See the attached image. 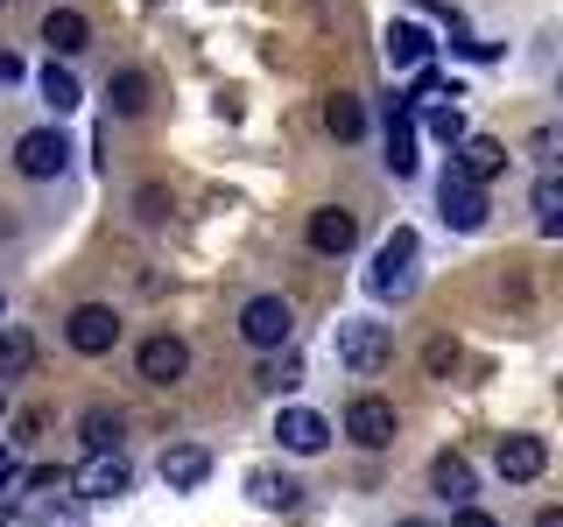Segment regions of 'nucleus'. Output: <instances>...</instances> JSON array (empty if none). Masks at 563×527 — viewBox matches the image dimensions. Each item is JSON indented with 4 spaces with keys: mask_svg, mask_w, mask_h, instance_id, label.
<instances>
[{
    "mask_svg": "<svg viewBox=\"0 0 563 527\" xmlns=\"http://www.w3.org/2000/svg\"><path fill=\"white\" fill-rule=\"evenodd\" d=\"M416 254H422V239L409 233V225H395L387 246L374 254V268H366V289H374L380 303H401V295L416 289Z\"/></svg>",
    "mask_w": 563,
    "mask_h": 527,
    "instance_id": "f257e3e1",
    "label": "nucleus"
},
{
    "mask_svg": "<svg viewBox=\"0 0 563 527\" xmlns=\"http://www.w3.org/2000/svg\"><path fill=\"white\" fill-rule=\"evenodd\" d=\"M240 338L254 345V351H289L296 310L282 303V295H246V303H240Z\"/></svg>",
    "mask_w": 563,
    "mask_h": 527,
    "instance_id": "f03ea898",
    "label": "nucleus"
},
{
    "mask_svg": "<svg viewBox=\"0 0 563 527\" xmlns=\"http://www.w3.org/2000/svg\"><path fill=\"white\" fill-rule=\"evenodd\" d=\"M64 345L78 351V359H106V351L120 345V310L113 303H78L64 316Z\"/></svg>",
    "mask_w": 563,
    "mask_h": 527,
    "instance_id": "7ed1b4c3",
    "label": "nucleus"
},
{
    "mask_svg": "<svg viewBox=\"0 0 563 527\" xmlns=\"http://www.w3.org/2000/svg\"><path fill=\"white\" fill-rule=\"evenodd\" d=\"M339 359H345V373H380L387 359H395V338H387V324H374V316H352V324L339 330Z\"/></svg>",
    "mask_w": 563,
    "mask_h": 527,
    "instance_id": "20e7f679",
    "label": "nucleus"
},
{
    "mask_svg": "<svg viewBox=\"0 0 563 527\" xmlns=\"http://www.w3.org/2000/svg\"><path fill=\"white\" fill-rule=\"evenodd\" d=\"M437 211H444V225L451 233H479L486 225V183H472L465 169H444V183H437Z\"/></svg>",
    "mask_w": 563,
    "mask_h": 527,
    "instance_id": "39448f33",
    "label": "nucleus"
},
{
    "mask_svg": "<svg viewBox=\"0 0 563 527\" xmlns=\"http://www.w3.org/2000/svg\"><path fill=\"white\" fill-rule=\"evenodd\" d=\"M134 373L148 380V386H176L190 373V345L176 338V330H148V338L134 345Z\"/></svg>",
    "mask_w": 563,
    "mask_h": 527,
    "instance_id": "423d86ee",
    "label": "nucleus"
},
{
    "mask_svg": "<svg viewBox=\"0 0 563 527\" xmlns=\"http://www.w3.org/2000/svg\"><path fill=\"white\" fill-rule=\"evenodd\" d=\"M70 492H78V500H120V492H134V464H128V450L85 457V464L70 471Z\"/></svg>",
    "mask_w": 563,
    "mask_h": 527,
    "instance_id": "0eeeda50",
    "label": "nucleus"
},
{
    "mask_svg": "<svg viewBox=\"0 0 563 527\" xmlns=\"http://www.w3.org/2000/svg\"><path fill=\"white\" fill-rule=\"evenodd\" d=\"M14 169L35 176V183H49V176H64V169H70V141H64L57 127L22 134V141H14Z\"/></svg>",
    "mask_w": 563,
    "mask_h": 527,
    "instance_id": "6e6552de",
    "label": "nucleus"
},
{
    "mask_svg": "<svg viewBox=\"0 0 563 527\" xmlns=\"http://www.w3.org/2000/svg\"><path fill=\"white\" fill-rule=\"evenodd\" d=\"M395 429H401V422H395V408H387L380 394L345 401V436H352L360 450H387V444H395Z\"/></svg>",
    "mask_w": 563,
    "mask_h": 527,
    "instance_id": "1a4fd4ad",
    "label": "nucleus"
},
{
    "mask_svg": "<svg viewBox=\"0 0 563 527\" xmlns=\"http://www.w3.org/2000/svg\"><path fill=\"white\" fill-rule=\"evenodd\" d=\"M303 239H310V254H352V246H360V211L317 204L310 225H303Z\"/></svg>",
    "mask_w": 563,
    "mask_h": 527,
    "instance_id": "9d476101",
    "label": "nucleus"
},
{
    "mask_svg": "<svg viewBox=\"0 0 563 527\" xmlns=\"http://www.w3.org/2000/svg\"><path fill=\"white\" fill-rule=\"evenodd\" d=\"M275 444L289 457H317V450H331V422L317 408H282L275 415Z\"/></svg>",
    "mask_w": 563,
    "mask_h": 527,
    "instance_id": "9b49d317",
    "label": "nucleus"
},
{
    "mask_svg": "<svg viewBox=\"0 0 563 527\" xmlns=\"http://www.w3.org/2000/svg\"><path fill=\"white\" fill-rule=\"evenodd\" d=\"M542 464H550V450H542V436H500V450H493V471H500L507 485H536Z\"/></svg>",
    "mask_w": 563,
    "mask_h": 527,
    "instance_id": "f8f14e48",
    "label": "nucleus"
},
{
    "mask_svg": "<svg viewBox=\"0 0 563 527\" xmlns=\"http://www.w3.org/2000/svg\"><path fill=\"white\" fill-rule=\"evenodd\" d=\"M380 120H387V169L416 176V105L409 99H380Z\"/></svg>",
    "mask_w": 563,
    "mask_h": 527,
    "instance_id": "ddd939ff",
    "label": "nucleus"
},
{
    "mask_svg": "<svg viewBox=\"0 0 563 527\" xmlns=\"http://www.w3.org/2000/svg\"><path fill=\"white\" fill-rule=\"evenodd\" d=\"M246 500L268 506V514H296V506H303V485H296V471H282V464H254L246 471Z\"/></svg>",
    "mask_w": 563,
    "mask_h": 527,
    "instance_id": "4468645a",
    "label": "nucleus"
},
{
    "mask_svg": "<svg viewBox=\"0 0 563 527\" xmlns=\"http://www.w3.org/2000/svg\"><path fill=\"white\" fill-rule=\"evenodd\" d=\"M430 492H437V500H451V506H472V492H479L472 457H465V450H437V457H430Z\"/></svg>",
    "mask_w": 563,
    "mask_h": 527,
    "instance_id": "2eb2a0df",
    "label": "nucleus"
},
{
    "mask_svg": "<svg viewBox=\"0 0 563 527\" xmlns=\"http://www.w3.org/2000/svg\"><path fill=\"white\" fill-rule=\"evenodd\" d=\"M163 485L169 492H190V485H205L211 479V450H198V444H176V450H163Z\"/></svg>",
    "mask_w": 563,
    "mask_h": 527,
    "instance_id": "dca6fc26",
    "label": "nucleus"
},
{
    "mask_svg": "<svg viewBox=\"0 0 563 527\" xmlns=\"http://www.w3.org/2000/svg\"><path fill=\"white\" fill-rule=\"evenodd\" d=\"M430 29L422 22H387V64H401V70H430Z\"/></svg>",
    "mask_w": 563,
    "mask_h": 527,
    "instance_id": "f3484780",
    "label": "nucleus"
},
{
    "mask_svg": "<svg viewBox=\"0 0 563 527\" xmlns=\"http://www.w3.org/2000/svg\"><path fill=\"white\" fill-rule=\"evenodd\" d=\"M43 43L57 49V57H78V49L92 43V22H85L78 8H49V14H43Z\"/></svg>",
    "mask_w": 563,
    "mask_h": 527,
    "instance_id": "a211bd4d",
    "label": "nucleus"
},
{
    "mask_svg": "<svg viewBox=\"0 0 563 527\" xmlns=\"http://www.w3.org/2000/svg\"><path fill=\"white\" fill-rule=\"evenodd\" d=\"M78 436H85V457H106V450H120V436H128V415L120 408H85Z\"/></svg>",
    "mask_w": 563,
    "mask_h": 527,
    "instance_id": "6ab92c4d",
    "label": "nucleus"
},
{
    "mask_svg": "<svg viewBox=\"0 0 563 527\" xmlns=\"http://www.w3.org/2000/svg\"><path fill=\"white\" fill-rule=\"evenodd\" d=\"M324 134L352 148V141L366 134V99H360V92H331V99H324Z\"/></svg>",
    "mask_w": 563,
    "mask_h": 527,
    "instance_id": "aec40b11",
    "label": "nucleus"
},
{
    "mask_svg": "<svg viewBox=\"0 0 563 527\" xmlns=\"http://www.w3.org/2000/svg\"><path fill=\"white\" fill-rule=\"evenodd\" d=\"M106 99H113V113L141 120V113L155 105V78H148V70H113V85H106Z\"/></svg>",
    "mask_w": 563,
    "mask_h": 527,
    "instance_id": "412c9836",
    "label": "nucleus"
},
{
    "mask_svg": "<svg viewBox=\"0 0 563 527\" xmlns=\"http://www.w3.org/2000/svg\"><path fill=\"white\" fill-rule=\"evenodd\" d=\"M457 169L472 176V183H493V176L507 169V148L493 134H465V148H457Z\"/></svg>",
    "mask_w": 563,
    "mask_h": 527,
    "instance_id": "4be33fe9",
    "label": "nucleus"
},
{
    "mask_svg": "<svg viewBox=\"0 0 563 527\" xmlns=\"http://www.w3.org/2000/svg\"><path fill=\"white\" fill-rule=\"evenodd\" d=\"M261 386H268V394H296V386H303V351H268Z\"/></svg>",
    "mask_w": 563,
    "mask_h": 527,
    "instance_id": "5701e85b",
    "label": "nucleus"
},
{
    "mask_svg": "<svg viewBox=\"0 0 563 527\" xmlns=\"http://www.w3.org/2000/svg\"><path fill=\"white\" fill-rule=\"evenodd\" d=\"M35 85H43V105H57V113H70V105L85 99V92H78V78H70L64 64H49V70H43V78H35Z\"/></svg>",
    "mask_w": 563,
    "mask_h": 527,
    "instance_id": "b1692460",
    "label": "nucleus"
},
{
    "mask_svg": "<svg viewBox=\"0 0 563 527\" xmlns=\"http://www.w3.org/2000/svg\"><path fill=\"white\" fill-rule=\"evenodd\" d=\"M29 366H35V338H29L22 324L0 330V373H29Z\"/></svg>",
    "mask_w": 563,
    "mask_h": 527,
    "instance_id": "393cba45",
    "label": "nucleus"
},
{
    "mask_svg": "<svg viewBox=\"0 0 563 527\" xmlns=\"http://www.w3.org/2000/svg\"><path fill=\"white\" fill-rule=\"evenodd\" d=\"M422 366H430V373H457L465 351H457V338H430V345H422Z\"/></svg>",
    "mask_w": 563,
    "mask_h": 527,
    "instance_id": "a878e982",
    "label": "nucleus"
},
{
    "mask_svg": "<svg viewBox=\"0 0 563 527\" xmlns=\"http://www.w3.org/2000/svg\"><path fill=\"white\" fill-rule=\"evenodd\" d=\"M430 134L451 141V148H465V113H457V105H437V113H430Z\"/></svg>",
    "mask_w": 563,
    "mask_h": 527,
    "instance_id": "bb28decb",
    "label": "nucleus"
},
{
    "mask_svg": "<svg viewBox=\"0 0 563 527\" xmlns=\"http://www.w3.org/2000/svg\"><path fill=\"white\" fill-rule=\"evenodd\" d=\"M134 204H141V218H148V225H163V218H169V190H163V183H148Z\"/></svg>",
    "mask_w": 563,
    "mask_h": 527,
    "instance_id": "cd10ccee",
    "label": "nucleus"
},
{
    "mask_svg": "<svg viewBox=\"0 0 563 527\" xmlns=\"http://www.w3.org/2000/svg\"><path fill=\"white\" fill-rule=\"evenodd\" d=\"M528 148H536L542 162L556 169V162H563V127H536V141H528Z\"/></svg>",
    "mask_w": 563,
    "mask_h": 527,
    "instance_id": "c85d7f7f",
    "label": "nucleus"
},
{
    "mask_svg": "<svg viewBox=\"0 0 563 527\" xmlns=\"http://www.w3.org/2000/svg\"><path fill=\"white\" fill-rule=\"evenodd\" d=\"M536 211H542V218L563 211V183H556V176H542V183H536Z\"/></svg>",
    "mask_w": 563,
    "mask_h": 527,
    "instance_id": "c756f323",
    "label": "nucleus"
},
{
    "mask_svg": "<svg viewBox=\"0 0 563 527\" xmlns=\"http://www.w3.org/2000/svg\"><path fill=\"white\" fill-rule=\"evenodd\" d=\"M451 527H500V520H493L486 506H457V514H451Z\"/></svg>",
    "mask_w": 563,
    "mask_h": 527,
    "instance_id": "7c9ffc66",
    "label": "nucleus"
},
{
    "mask_svg": "<svg viewBox=\"0 0 563 527\" xmlns=\"http://www.w3.org/2000/svg\"><path fill=\"white\" fill-rule=\"evenodd\" d=\"M29 70H22V57H14V49H0V85H22Z\"/></svg>",
    "mask_w": 563,
    "mask_h": 527,
    "instance_id": "2f4dec72",
    "label": "nucleus"
},
{
    "mask_svg": "<svg viewBox=\"0 0 563 527\" xmlns=\"http://www.w3.org/2000/svg\"><path fill=\"white\" fill-rule=\"evenodd\" d=\"M14 485V450H0V492Z\"/></svg>",
    "mask_w": 563,
    "mask_h": 527,
    "instance_id": "473e14b6",
    "label": "nucleus"
},
{
    "mask_svg": "<svg viewBox=\"0 0 563 527\" xmlns=\"http://www.w3.org/2000/svg\"><path fill=\"white\" fill-rule=\"evenodd\" d=\"M542 239H563V211H550V218H542Z\"/></svg>",
    "mask_w": 563,
    "mask_h": 527,
    "instance_id": "72a5a7b5",
    "label": "nucleus"
},
{
    "mask_svg": "<svg viewBox=\"0 0 563 527\" xmlns=\"http://www.w3.org/2000/svg\"><path fill=\"white\" fill-rule=\"evenodd\" d=\"M536 527H563V506H542V514H536Z\"/></svg>",
    "mask_w": 563,
    "mask_h": 527,
    "instance_id": "f704fd0d",
    "label": "nucleus"
},
{
    "mask_svg": "<svg viewBox=\"0 0 563 527\" xmlns=\"http://www.w3.org/2000/svg\"><path fill=\"white\" fill-rule=\"evenodd\" d=\"M401 527H430V520H401Z\"/></svg>",
    "mask_w": 563,
    "mask_h": 527,
    "instance_id": "c9c22d12",
    "label": "nucleus"
},
{
    "mask_svg": "<svg viewBox=\"0 0 563 527\" xmlns=\"http://www.w3.org/2000/svg\"><path fill=\"white\" fill-rule=\"evenodd\" d=\"M0 310H8V295H0Z\"/></svg>",
    "mask_w": 563,
    "mask_h": 527,
    "instance_id": "e433bc0d",
    "label": "nucleus"
},
{
    "mask_svg": "<svg viewBox=\"0 0 563 527\" xmlns=\"http://www.w3.org/2000/svg\"><path fill=\"white\" fill-rule=\"evenodd\" d=\"M0 8H8V0H0Z\"/></svg>",
    "mask_w": 563,
    "mask_h": 527,
    "instance_id": "4c0bfd02",
    "label": "nucleus"
}]
</instances>
